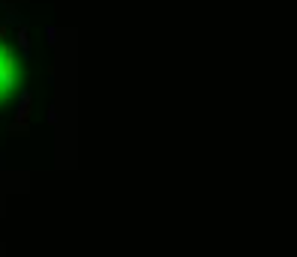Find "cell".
<instances>
[{"instance_id":"2","label":"cell","mask_w":297,"mask_h":257,"mask_svg":"<svg viewBox=\"0 0 297 257\" xmlns=\"http://www.w3.org/2000/svg\"><path fill=\"white\" fill-rule=\"evenodd\" d=\"M18 48H21V54H24V57L30 54V39H27V27H24V24L18 27Z\"/></svg>"},{"instance_id":"1","label":"cell","mask_w":297,"mask_h":257,"mask_svg":"<svg viewBox=\"0 0 297 257\" xmlns=\"http://www.w3.org/2000/svg\"><path fill=\"white\" fill-rule=\"evenodd\" d=\"M30 102H33V96L24 90V93L18 96L15 123H9V132H12V135H24V132H27V123H30Z\"/></svg>"},{"instance_id":"3","label":"cell","mask_w":297,"mask_h":257,"mask_svg":"<svg viewBox=\"0 0 297 257\" xmlns=\"http://www.w3.org/2000/svg\"><path fill=\"white\" fill-rule=\"evenodd\" d=\"M45 33H48V42H51V45H54V42H57V30H54V27H48Z\"/></svg>"}]
</instances>
